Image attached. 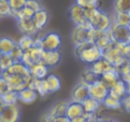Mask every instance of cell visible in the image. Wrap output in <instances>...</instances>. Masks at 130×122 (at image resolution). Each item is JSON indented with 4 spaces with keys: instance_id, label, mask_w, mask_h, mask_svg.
<instances>
[{
    "instance_id": "obj_48",
    "label": "cell",
    "mask_w": 130,
    "mask_h": 122,
    "mask_svg": "<svg viewBox=\"0 0 130 122\" xmlns=\"http://www.w3.org/2000/svg\"><path fill=\"white\" fill-rule=\"evenodd\" d=\"M90 122H105V120L103 118H97V119H94V120H92Z\"/></svg>"
},
{
    "instance_id": "obj_3",
    "label": "cell",
    "mask_w": 130,
    "mask_h": 122,
    "mask_svg": "<svg viewBox=\"0 0 130 122\" xmlns=\"http://www.w3.org/2000/svg\"><path fill=\"white\" fill-rule=\"evenodd\" d=\"M87 22L94 29L101 31H108L112 25V18L106 13L97 7L85 8Z\"/></svg>"
},
{
    "instance_id": "obj_15",
    "label": "cell",
    "mask_w": 130,
    "mask_h": 122,
    "mask_svg": "<svg viewBox=\"0 0 130 122\" xmlns=\"http://www.w3.org/2000/svg\"><path fill=\"white\" fill-rule=\"evenodd\" d=\"M101 79L100 76H98L94 70L91 69L90 66L85 68L79 74L78 77V82L83 83V84L87 85V86H90V85L95 83L97 80Z\"/></svg>"
},
{
    "instance_id": "obj_33",
    "label": "cell",
    "mask_w": 130,
    "mask_h": 122,
    "mask_svg": "<svg viewBox=\"0 0 130 122\" xmlns=\"http://www.w3.org/2000/svg\"><path fill=\"white\" fill-rule=\"evenodd\" d=\"M47 81V84L49 86V90H50V93H55L58 90H60L61 86V79L57 77V76L54 75V74H49L46 78H45Z\"/></svg>"
},
{
    "instance_id": "obj_39",
    "label": "cell",
    "mask_w": 130,
    "mask_h": 122,
    "mask_svg": "<svg viewBox=\"0 0 130 122\" xmlns=\"http://www.w3.org/2000/svg\"><path fill=\"white\" fill-rule=\"evenodd\" d=\"M75 3L83 8L97 7L99 0H75Z\"/></svg>"
},
{
    "instance_id": "obj_35",
    "label": "cell",
    "mask_w": 130,
    "mask_h": 122,
    "mask_svg": "<svg viewBox=\"0 0 130 122\" xmlns=\"http://www.w3.org/2000/svg\"><path fill=\"white\" fill-rule=\"evenodd\" d=\"M0 15L2 18L5 17H13V13L8 0H0Z\"/></svg>"
},
{
    "instance_id": "obj_42",
    "label": "cell",
    "mask_w": 130,
    "mask_h": 122,
    "mask_svg": "<svg viewBox=\"0 0 130 122\" xmlns=\"http://www.w3.org/2000/svg\"><path fill=\"white\" fill-rule=\"evenodd\" d=\"M54 117L49 112V111H45L40 115L39 118H38V122H53Z\"/></svg>"
},
{
    "instance_id": "obj_49",
    "label": "cell",
    "mask_w": 130,
    "mask_h": 122,
    "mask_svg": "<svg viewBox=\"0 0 130 122\" xmlns=\"http://www.w3.org/2000/svg\"><path fill=\"white\" fill-rule=\"evenodd\" d=\"M105 122H119V120H117V119H113V118H110V119L105 120Z\"/></svg>"
},
{
    "instance_id": "obj_11",
    "label": "cell",
    "mask_w": 130,
    "mask_h": 122,
    "mask_svg": "<svg viewBox=\"0 0 130 122\" xmlns=\"http://www.w3.org/2000/svg\"><path fill=\"white\" fill-rule=\"evenodd\" d=\"M43 49L39 45H35L29 50L24 51L23 56H22V63H23L26 66L29 67L33 65L34 63L41 62V56Z\"/></svg>"
},
{
    "instance_id": "obj_40",
    "label": "cell",
    "mask_w": 130,
    "mask_h": 122,
    "mask_svg": "<svg viewBox=\"0 0 130 122\" xmlns=\"http://www.w3.org/2000/svg\"><path fill=\"white\" fill-rule=\"evenodd\" d=\"M26 6L29 7L30 9H32L35 13L39 11V10L43 9V6H42L41 2H40L39 0H28Z\"/></svg>"
},
{
    "instance_id": "obj_44",
    "label": "cell",
    "mask_w": 130,
    "mask_h": 122,
    "mask_svg": "<svg viewBox=\"0 0 130 122\" xmlns=\"http://www.w3.org/2000/svg\"><path fill=\"white\" fill-rule=\"evenodd\" d=\"M123 55L126 59L130 61V42L123 45Z\"/></svg>"
},
{
    "instance_id": "obj_27",
    "label": "cell",
    "mask_w": 130,
    "mask_h": 122,
    "mask_svg": "<svg viewBox=\"0 0 130 122\" xmlns=\"http://www.w3.org/2000/svg\"><path fill=\"white\" fill-rule=\"evenodd\" d=\"M112 42H113V40L111 39V38H110L108 31H102L101 34L99 35V37H98L97 39H96V41L94 42V44H95L102 51H103L106 47H108Z\"/></svg>"
},
{
    "instance_id": "obj_20",
    "label": "cell",
    "mask_w": 130,
    "mask_h": 122,
    "mask_svg": "<svg viewBox=\"0 0 130 122\" xmlns=\"http://www.w3.org/2000/svg\"><path fill=\"white\" fill-rule=\"evenodd\" d=\"M18 95H19V101L25 104L33 103L38 96V92L36 90L30 88L29 86L19 91Z\"/></svg>"
},
{
    "instance_id": "obj_21",
    "label": "cell",
    "mask_w": 130,
    "mask_h": 122,
    "mask_svg": "<svg viewBox=\"0 0 130 122\" xmlns=\"http://www.w3.org/2000/svg\"><path fill=\"white\" fill-rule=\"evenodd\" d=\"M128 94V85L122 79H119L114 86L110 88V95L117 97L119 99H122Z\"/></svg>"
},
{
    "instance_id": "obj_16",
    "label": "cell",
    "mask_w": 130,
    "mask_h": 122,
    "mask_svg": "<svg viewBox=\"0 0 130 122\" xmlns=\"http://www.w3.org/2000/svg\"><path fill=\"white\" fill-rule=\"evenodd\" d=\"M29 69L33 79H44L49 75V68L42 62L34 63L33 65L29 66Z\"/></svg>"
},
{
    "instance_id": "obj_22",
    "label": "cell",
    "mask_w": 130,
    "mask_h": 122,
    "mask_svg": "<svg viewBox=\"0 0 130 122\" xmlns=\"http://www.w3.org/2000/svg\"><path fill=\"white\" fill-rule=\"evenodd\" d=\"M35 25L38 30H41L46 26L49 21V13L45 9H41L39 11L36 12L32 18Z\"/></svg>"
},
{
    "instance_id": "obj_13",
    "label": "cell",
    "mask_w": 130,
    "mask_h": 122,
    "mask_svg": "<svg viewBox=\"0 0 130 122\" xmlns=\"http://www.w3.org/2000/svg\"><path fill=\"white\" fill-rule=\"evenodd\" d=\"M89 96H90L89 86L83 84V83L78 82L74 86V87L72 88V90H71V101L82 102Z\"/></svg>"
},
{
    "instance_id": "obj_14",
    "label": "cell",
    "mask_w": 130,
    "mask_h": 122,
    "mask_svg": "<svg viewBox=\"0 0 130 122\" xmlns=\"http://www.w3.org/2000/svg\"><path fill=\"white\" fill-rule=\"evenodd\" d=\"M17 27L22 35H29V36H36L38 30L35 25L32 19H24V20H17Z\"/></svg>"
},
{
    "instance_id": "obj_6",
    "label": "cell",
    "mask_w": 130,
    "mask_h": 122,
    "mask_svg": "<svg viewBox=\"0 0 130 122\" xmlns=\"http://www.w3.org/2000/svg\"><path fill=\"white\" fill-rule=\"evenodd\" d=\"M108 32L114 42L119 44H127L130 42V30L127 26L119 25L112 22Z\"/></svg>"
},
{
    "instance_id": "obj_12",
    "label": "cell",
    "mask_w": 130,
    "mask_h": 122,
    "mask_svg": "<svg viewBox=\"0 0 130 122\" xmlns=\"http://www.w3.org/2000/svg\"><path fill=\"white\" fill-rule=\"evenodd\" d=\"M61 59V54L60 50L57 51H48L43 50L41 56V62L46 65L49 69L57 66Z\"/></svg>"
},
{
    "instance_id": "obj_32",
    "label": "cell",
    "mask_w": 130,
    "mask_h": 122,
    "mask_svg": "<svg viewBox=\"0 0 130 122\" xmlns=\"http://www.w3.org/2000/svg\"><path fill=\"white\" fill-rule=\"evenodd\" d=\"M112 22L119 25L122 26H128L130 22V13H114L112 17Z\"/></svg>"
},
{
    "instance_id": "obj_2",
    "label": "cell",
    "mask_w": 130,
    "mask_h": 122,
    "mask_svg": "<svg viewBox=\"0 0 130 122\" xmlns=\"http://www.w3.org/2000/svg\"><path fill=\"white\" fill-rule=\"evenodd\" d=\"M74 54L80 62L88 65H92L103 57V51L89 41L74 47Z\"/></svg>"
},
{
    "instance_id": "obj_1",
    "label": "cell",
    "mask_w": 130,
    "mask_h": 122,
    "mask_svg": "<svg viewBox=\"0 0 130 122\" xmlns=\"http://www.w3.org/2000/svg\"><path fill=\"white\" fill-rule=\"evenodd\" d=\"M1 78L6 80L10 89L19 92L28 87L32 79L29 69L23 63H14L9 69L1 71Z\"/></svg>"
},
{
    "instance_id": "obj_37",
    "label": "cell",
    "mask_w": 130,
    "mask_h": 122,
    "mask_svg": "<svg viewBox=\"0 0 130 122\" xmlns=\"http://www.w3.org/2000/svg\"><path fill=\"white\" fill-rule=\"evenodd\" d=\"M27 1L28 0H8L10 6L13 10V16H14V13H16L17 12L25 7L27 5Z\"/></svg>"
},
{
    "instance_id": "obj_31",
    "label": "cell",
    "mask_w": 130,
    "mask_h": 122,
    "mask_svg": "<svg viewBox=\"0 0 130 122\" xmlns=\"http://www.w3.org/2000/svg\"><path fill=\"white\" fill-rule=\"evenodd\" d=\"M0 100L2 102H5L6 104H15L19 101V95L18 92L9 90L6 93L0 95Z\"/></svg>"
},
{
    "instance_id": "obj_17",
    "label": "cell",
    "mask_w": 130,
    "mask_h": 122,
    "mask_svg": "<svg viewBox=\"0 0 130 122\" xmlns=\"http://www.w3.org/2000/svg\"><path fill=\"white\" fill-rule=\"evenodd\" d=\"M85 114V110H84L82 102H75V101H70L68 104L67 111H66V116L70 119H73L78 117L83 116Z\"/></svg>"
},
{
    "instance_id": "obj_28",
    "label": "cell",
    "mask_w": 130,
    "mask_h": 122,
    "mask_svg": "<svg viewBox=\"0 0 130 122\" xmlns=\"http://www.w3.org/2000/svg\"><path fill=\"white\" fill-rule=\"evenodd\" d=\"M17 44L23 51L29 50V48L36 45V38L34 36L22 35V38L17 41Z\"/></svg>"
},
{
    "instance_id": "obj_29",
    "label": "cell",
    "mask_w": 130,
    "mask_h": 122,
    "mask_svg": "<svg viewBox=\"0 0 130 122\" xmlns=\"http://www.w3.org/2000/svg\"><path fill=\"white\" fill-rule=\"evenodd\" d=\"M102 103L107 109L119 110L121 108V99H119L109 94L108 96L103 100V102Z\"/></svg>"
},
{
    "instance_id": "obj_24",
    "label": "cell",
    "mask_w": 130,
    "mask_h": 122,
    "mask_svg": "<svg viewBox=\"0 0 130 122\" xmlns=\"http://www.w3.org/2000/svg\"><path fill=\"white\" fill-rule=\"evenodd\" d=\"M82 104H83L84 110H85V113L98 112L101 106L103 105L101 102H99V101H97L96 99L93 98L91 96L87 97L85 101H83Z\"/></svg>"
},
{
    "instance_id": "obj_4",
    "label": "cell",
    "mask_w": 130,
    "mask_h": 122,
    "mask_svg": "<svg viewBox=\"0 0 130 122\" xmlns=\"http://www.w3.org/2000/svg\"><path fill=\"white\" fill-rule=\"evenodd\" d=\"M22 112L18 104H6L1 102L0 122H20Z\"/></svg>"
},
{
    "instance_id": "obj_30",
    "label": "cell",
    "mask_w": 130,
    "mask_h": 122,
    "mask_svg": "<svg viewBox=\"0 0 130 122\" xmlns=\"http://www.w3.org/2000/svg\"><path fill=\"white\" fill-rule=\"evenodd\" d=\"M112 8L114 13H130V0H113Z\"/></svg>"
},
{
    "instance_id": "obj_25",
    "label": "cell",
    "mask_w": 130,
    "mask_h": 122,
    "mask_svg": "<svg viewBox=\"0 0 130 122\" xmlns=\"http://www.w3.org/2000/svg\"><path fill=\"white\" fill-rule=\"evenodd\" d=\"M69 102V101H58L51 106V108L48 110L49 112L54 117L63 116V115L66 114V111H67Z\"/></svg>"
},
{
    "instance_id": "obj_38",
    "label": "cell",
    "mask_w": 130,
    "mask_h": 122,
    "mask_svg": "<svg viewBox=\"0 0 130 122\" xmlns=\"http://www.w3.org/2000/svg\"><path fill=\"white\" fill-rule=\"evenodd\" d=\"M23 54H24V51L22 50V49L19 47L18 44H17L16 47L13 49V51H12L9 54L12 56V58L13 59L14 63H20V62H22Z\"/></svg>"
},
{
    "instance_id": "obj_5",
    "label": "cell",
    "mask_w": 130,
    "mask_h": 122,
    "mask_svg": "<svg viewBox=\"0 0 130 122\" xmlns=\"http://www.w3.org/2000/svg\"><path fill=\"white\" fill-rule=\"evenodd\" d=\"M125 44H119L117 42H112L108 47L103 51V57L108 60L114 66H118L125 59L123 55V45Z\"/></svg>"
},
{
    "instance_id": "obj_43",
    "label": "cell",
    "mask_w": 130,
    "mask_h": 122,
    "mask_svg": "<svg viewBox=\"0 0 130 122\" xmlns=\"http://www.w3.org/2000/svg\"><path fill=\"white\" fill-rule=\"evenodd\" d=\"M10 87L8 86V84L6 82L5 79H3L2 78L0 79V95H3V94L6 93L7 91H9Z\"/></svg>"
},
{
    "instance_id": "obj_8",
    "label": "cell",
    "mask_w": 130,
    "mask_h": 122,
    "mask_svg": "<svg viewBox=\"0 0 130 122\" xmlns=\"http://www.w3.org/2000/svg\"><path fill=\"white\" fill-rule=\"evenodd\" d=\"M69 17L74 25H87L92 26L87 22L86 9L77 5L76 3L72 5L69 9ZM93 28V27H92Z\"/></svg>"
},
{
    "instance_id": "obj_9",
    "label": "cell",
    "mask_w": 130,
    "mask_h": 122,
    "mask_svg": "<svg viewBox=\"0 0 130 122\" xmlns=\"http://www.w3.org/2000/svg\"><path fill=\"white\" fill-rule=\"evenodd\" d=\"M89 94L91 97L103 102L110 94V87L100 79L95 83L89 86Z\"/></svg>"
},
{
    "instance_id": "obj_50",
    "label": "cell",
    "mask_w": 130,
    "mask_h": 122,
    "mask_svg": "<svg viewBox=\"0 0 130 122\" xmlns=\"http://www.w3.org/2000/svg\"><path fill=\"white\" fill-rule=\"evenodd\" d=\"M128 94L130 95V85H128Z\"/></svg>"
},
{
    "instance_id": "obj_23",
    "label": "cell",
    "mask_w": 130,
    "mask_h": 122,
    "mask_svg": "<svg viewBox=\"0 0 130 122\" xmlns=\"http://www.w3.org/2000/svg\"><path fill=\"white\" fill-rule=\"evenodd\" d=\"M120 79H121L120 74L119 73V71H118L116 68L105 72L103 76H101V79L110 88L112 86H114Z\"/></svg>"
},
{
    "instance_id": "obj_45",
    "label": "cell",
    "mask_w": 130,
    "mask_h": 122,
    "mask_svg": "<svg viewBox=\"0 0 130 122\" xmlns=\"http://www.w3.org/2000/svg\"><path fill=\"white\" fill-rule=\"evenodd\" d=\"M53 122H71V119L66 115H63V116L54 117Z\"/></svg>"
},
{
    "instance_id": "obj_18",
    "label": "cell",
    "mask_w": 130,
    "mask_h": 122,
    "mask_svg": "<svg viewBox=\"0 0 130 122\" xmlns=\"http://www.w3.org/2000/svg\"><path fill=\"white\" fill-rule=\"evenodd\" d=\"M29 86L30 88H32V89L36 90L39 96L43 97L49 95V94H51L50 90H49L48 84H47V81L45 79H33L32 78Z\"/></svg>"
},
{
    "instance_id": "obj_51",
    "label": "cell",
    "mask_w": 130,
    "mask_h": 122,
    "mask_svg": "<svg viewBox=\"0 0 130 122\" xmlns=\"http://www.w3.org/2000/svg\"><path fill=\"white\" fill-rule=\"evenodd\" d=\"M127 27H128V29H129V30H130V22H129V24H128Z\"/></svg>"
},
{
    "instance_id": "obj_26",
    "label": "cell",
    "mask_w": 130,
    "mask_h": 122,
    "mask_svg": "<svg viewBox=\"0 0 130 122\" xmlns=\"http://www.w3.org/2000/svg\"><path fill=\"white\" fill-rule=\"evenodd\" d=\"M16 45L17 41L9 37H3L0 40V54H10Z\"/></svg>"
},
{
    "instance_id": "obj_46",
    "label": "cell",
    "mask_w": 130,
    "mask_h": 122,
    "mask_svg": "<svg viewBox=\"0 0 130 122\" xmlns=\"http://www.w3.org/2000/svg\"><path fill=\"white\" fill-rule=\"evenodd\" d=\"M71 122H89V121L85 117V115H83V116H80L78 117V118H73V119H71Z\"/></svg>"
},
{
    "instance_id": "obj_41",
    "label": "cell",
    "mask_w": 130,
    "mask_h": 122,
    "mask_svg": "<svg viewBox=\"0 0 130 122\" xmlns=\"http://www.w3.org/2000/svg\"><path fill=\"white\" fill-rule=\"evenodd\" d=\"M121 108L126 113H130V95L127 94L121 99Z\"/></svg>"
},
{
    "instance_id": "obj_34",
    "label": "cell",
    "mask_w": 130,
    "mask_h": 122,
    "mask_svg": "<svg viewBox=\"0 0 130 122\" xmlns=\"http://www.w3.org/2000/svg\"><path fill=\"white\" fill-rule=\"evenodd\" d=\"M35 14V12L32 9H30L28 6H25L24 8H22V10H20L19 12H17L16 13H14V18L15 21L17 20H24V19H32L33 16Z\"/></svg>"
},
{
    "instance_id": "obj_47",
    "label": "cell",
    "mask_w": 130,
    "mask_h": 122,
    "mask_svg": "<svg viewBox=\"0 0 130 122\" xmlns=\"http://www.w3.org/2000/svg\"><path fill=\"white\" fill-rule=\"evenodd\" d=\"M120 78H121V79H122L123 81H125L127 85H130V72L129 73L124 74V75H121Z\"/></svg>"
},
{
    "instance_id": "obj_7",
    "label": "cell",
    "mask_w": 130,
    "mask_h": 122,
    "mask_svg": "<svg viewBox=\"0 0 130 122\" xmlns=\"http://www.w3.org/2000/svg\"><path fill=\"white\" fill-rule=\"evenodd\" d=\"M40 47L43 50L57 51L61 49V38L56 32H48L40 37Z\"/></svg>"
},
{
    "instance_id": "obj_19",
    "label": "cell",
    "mask_w": 130,
    "mask_h": 122,
    "mask_svg": "<svg viewBox=\"0 0 130 122\" xmlns=\"http://www.w3.org/2000/svg\"><path fill=\"white\" fill-rule=\"evenodd\" d=\"M91 67L93 70L97 74L98 76H103L105 72L109 71V70H112L115 68L113 64L110 63L108 60H106L104 57H102L100 60H98L97 62H95L94 63H93L92 65H89Z\"/></svg>"
},
{
    "instance_id": "obj_10",
    "label": "cell",
    "mask_w": 130,
    "mask_h": 122,
    "mask_svg": "<svg viewBox=\"0 0 130 122\" xmlns=\"http://www.w3.org/2000/svg\"><path fill=\"white\" fill-rule=\"evenodd\" d=\"M91 28L87 25H74L71 32V40L74 47L88 41V31Z\"/></svg>"
},
{
    "instance_id": "obj_36",
    "label": "cell",
    "mask_w": 130,
    "mask_h": 122,
    "mask_svg": "<svg viewBox=\"0 0 130 122\" xmlns=\"http://www.w3.org/2000/svg\"><path fill=\"white\" fill-rule=\"evenodd\" d=\"M14 63V61L9 54H1L0 55V65L1 71L6 70Z\"/></svg>"
}]
</instances>
